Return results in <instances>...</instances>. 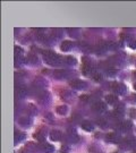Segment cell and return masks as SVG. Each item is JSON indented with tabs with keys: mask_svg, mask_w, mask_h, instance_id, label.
Instances as JSON below:
<instances>
[{
	"mask_svg": "<svg viewBox=\"0 0 136 153\" xmlns=\"http://www.w3.org/2000/svg\"><path fill=\"white\" fill-rule=\"evenodd\" d=\"M42 55H43L44 61H45L48 65L58 66V65H61V64H62V61H64V59H62L59 55L54 53V51H50V50L43 51V52H42Z\"/></svg>",
	"mask_w": 136,
	"mask_h": 153,
	"instance_id": "cell-1",
	"label": "cell"
},
{
	"mask_svg": "<svg viewBox=\"0 0 136 153\" xmlns=\"http://www.w3.org/2000/svg\"><path fill=\"white\" fill-rule=\"evenodd\" d=\"M136 146V140L133 137H126L124 138L121 143H120V148L124 149V150H131V149L135 148Z\"/></svg>",
	"mask_w": 136,
	"mask_h": 153,
	"instance_id": "cell-2",
	"label": "cell"
},
{
	"mask_svg": "<svg viewBox=\"0 0 136 153\" xmlns=\"http://www.w3.org/2000/svg\"><path fill=\"white\" fill-rule=\"evenodd\" d=\"M93 71H94V68H93V65L91 64V61H88L87 58H83V73L85 74V75H94L93 74Z\"/></svg>",
	"mask_w": 136,
	"mask_h": 153,
	"instance_id": "cell-3",
	"label": "cell"
},
{
	"mask_svg": "<svg viewBox=\"0 0 136 153\" xmlns=\"http://www.w3.org/2000/svg\"><path fill=\"white\" fill-rule=\"evenodd\" d=\"M69 85L74 90H85L87 88V83L82 79H73L69 82Z\"/></svg>",
	"mask_w": 136,
	"mask_h": 153,
	"instance_id": "cell-4",
	"label": "cell"
},
{
	"mask_svg": "<svg viewBox=\"0 0 136 153\" xmlns=\"http://www.w3.org/2000/svg\"><path fill=\"white\" fill-rule=\"evenodd\" d=\"M39 102L43 105H48L51 102V95L47 91H43L39 94Z\"/></svg>",
	"mask_w": 136,
	"mask_h": 153,
	"instance_id": "cell-5",
	"label": "cell"
},
{
	"mask_svg": "<svg viewBox=\"0 0 136 153\" xmlns=\"http://www.w3.org/2000/svg\"><path fill=\"white\" fill-rule=\"evenodd\" d=\"M111 88H112V91L117 93L118 95H124L127 92V88L121 83H114Z\"/></svg>",
	"mask_w": 136,
	"mask_h": 153,
	"instance_id": "cell-6",
	"label": "cell"
},
{
	"mask_svg": "<svg viewBox=\"0 0 136 153\" xmlns=\"http://www.w3.org/2000/svg\"><path fill=\"white\" fill-rule=\"evenodd\" d=\"M104 140L109 143H119L121 137L118 133H108L106 136H104Z\"/></svg>",
	"mask_w": 136,
	"mask_h": 153,
	"instance_id": "cell-7",
	"label": "cell"
},
{
	"mask_svg": "<svg viewBox=\"0 0 136 153\" xmlns=\"http://www.w3.org/2000/svg\"><path fill=\"white\" fill-rule=\"evenodd\" d=\"M27 93H28V88H27L26 86H24V85H19V86L16 88V97L18 99L25 98L27 95Z\"/></svg>",
	"mask_w": 136,
	"mask_h": 153,
	"instance_id": "cell-8",
	"label": "cell"
},
{
	"mask_svg": "<svg viewBox=\"0 0 136 153\" xmlns=\"http://www.w3.org/2000/svg\"><path fill=\"white\" fill-rule=\"evenodd\" d=\"M66 140H67V142L68 143H73V144H75L80 141V137L77 136V134L75 133V131H68V134H67V136H66Z\"/></svg>",
	"mask_w": 136,
	"mask_h": 153,
	"instance_id": "cell-9",
	"label": "cell"
},
{
	"mask_svg": "<svg viewBox=\"0 0 136 153\" xmlns=\"http://www.w3.org/2000/svg\"><path fill=\"white\" fill-rule=\"evenodd\" d=\"M52 75H54V77L56 79H64V78L69 76V73H68V71L59 69V71H54Z\"/></svg>",
	"mask_w": 136,
	"mask_h": 153,
	"instance_id": "cell-10",
	"label": "cell"
},
{
	"mask_svg": "<svg viewBox=\"0 0 136 153\" xmlns=\"http://www.w3.org/2000/svg\"><path fill=\"white\" fill-rule=\"evenodd\" d=\"M39 149H41V150L45 153H54V145H51V144H49V143H47V142L41 143V144L39 145Z\"/></svg>",
	"mask_w": 136,
	"mask_h": 153,
	"instance_id": "cell-11",
	"label": "cell"
},
{
	"mask_svg": "<svg viewBox=\"0 0 136 153\" xmlns=\"http://www.w3.org/2000/svg\"><path fill=\"white\" fill-rule=\"evenodd\" d=\"M106 104L102 102V101H97V102H94L92 104V109L94 111H97V112H103L104 110H106Z\"/></svg>",
	"mask_w": 136,
	"mask_h": 153,
	"instance_id": "cell-12",
	"label": "cell"
},
{
	"mask_svg": "<svg viewBox=\"0 0 136 153\" xmlns=\"http://www.w3.org/2000/svg\"><path fill=\"white\" fill-rule=\"evenodd\" d=\"M132 127H133V124H132V121H129V120H125L119 124V129L121 131H125V133L131 131Z\"/></svg>",
	"mask_w": 136,
	"mask_h": 153,
	"instance_id": "cell-13",
	"label": "cell"
},
{
	"mask_svg": "<svg viewBox=\"0 0 136 153\" xmlns=\"http://www.w3.org/2000/svg\"><path fill=\"white\" fill-rule=\"evenodd\" d=\"M50 140L51 141H54V142H57V141H60L61 140V137H62V133L60 131H57V129H54V131H50Z\"/></svg>",
	"mask_w": 136,
	"mask_h": 153,
	"instance_id": "cell-14",
	"label": "cell"
},
{
	"mask_svg": "<svg viewBox=\"0 0 136 153\" xmlns=\"http://www.w3.org/2000/svg\"><path fill=\"white\" fill-rule=\"evenodd\" d=\"M18 124L24 126V127H30L31 124H32V119L30 117H27V116H23L18 119Z\"/></svg>",
	"mask_w": 136,
	"mask_h": 153,
	"instance_id": "cell-15",
	"label": "cell"
},
{
	"mask_svg": "<svg viewBox=\"0 0 136 153\" xmlns=\"http://www.w3.org/2000/svg\"><path fill=\"white\" fill-rule=\"evenodd\" d=\"M81 127L86 131H92L94 129V125H93L91 121L88 120H84L81 123Z\"/></svg>",
	"mask_w": 136,
	"mask_h": 153,
	"instance_id": "cell-16",
	"label": "cell"
},
{
	"mask_svg": "<svg viewBox=\"0 0 136 153\" xmlns=\"http://www.w3.org/2000/svg\"><path fill=\"white\" fill-rule=\"evenodd\" d=\"M26 61L30 64V65H39V58L34 53H30V55L26 57Z\"/></svg>",
	"mask_w": 136,
	"mask_h": 153,
	"instance_id": "cell-17",
	"label": "cell"
},
{
	"mask_svg": "<svg viewBox=\"0 0 136 153\" xmlns=\"http://www.w3.org/2000/svg\"><path fill=\"white\" fill-rule=\"evenodd\" d=\"M34 85L36 86V88H45L48 86V82L43 78H36L34 82Z\"/></svg>",
	"mask_w": 136,
	"mask_h": 153,
	"instance_id": "cell-18",
	"label": "cell"
},
{
	"mask_svg": "<svg viewBox=\"0 0 136 153\" xmlns=\"http://www.w3.org/2000/svg\"><path fill=\"white\" fill-rule=\"evenodd\" d=\"M60 97H61L62 100H65V101H71L74 99V94L71 91H64V92H61Z\"/></svg>",
	"mask_w": 136,
	"mask_h": 153,
	"instance_id": "cell-19",
	"label": "cell"
},
{
	"mask_svg": "<svg viewBox=\"0 0 136 153\" xmlns=\"http://www.w3.org/2000/svg\"><path fill=\"white\" fill-rule=\"evenodd\" d=\"M71 48H73V42L71 41H64L60 45V49L62 51H69Z\"/></svg>",
	"mask_w": 136,
	"mask_h": 153,
	"instance_id": "cell-20",
	"label": "cell"
},
{
	"mask_svg": "<svg viewBox=\"0 0 136 153\" xmlns=\"http://www.w3.org/2000/svg\"><path fill=\"white\" fill-rule=\"evenodd\" d=\"M25 137H26V134L25 133H23V131H16L15 133V143H18L23 141V140H25Z\"/></svg>",
	"mask_w": 136,
	"mask_h": 153,
	"instance_id": "cell-21",
	"label": "cell"
},
{
	"mask_svg": "<svg viewBox=\"0 0 136 153\" xmlns=\"http://www.w3.org/2000/svg\"><path fill=\"white\" fill-rule=\"evenodd\" d=\"M51 36L54 39V40H58L62 36V30H60V28H54L52 30V34H51Z\"/></svg>",
	"mask_w": 136,
	"mask_h": 153,
	"instance_id": "cell-22",
	"label": "cell"
},
{
	"mask_svg": "<svg viewBox=\"0 0 136 153\" xmlns=\"http://www.w3.org/2000/svg\"><path fill=\"white\" fill-rule=\"evenodd\" d=\"M111 115L114 116V117H116V118H120V117H123V116H124V109H123L121 107L116 108V109L111 112Z\"/></svg>",
	"mask_w": 136,
	"mask_h": 153,
	"instance_id": "cell-23",
	"label": "cell"
},
{
	"mask_svg": "<svg viewBox=\"0 0 136 153\" xmlns=\"http://www.w3.org/2000/svg\"><path fill=\"white\" fill-rule=\"evenodd\" d=\"M106 101H107L109 104H114V103H117V101H118V97H116L114 94H109V95L106 97Z\"/></svg>",
	"mask_w": 136,
	"mask_h": 153,
	"instance_id": "cell-24",
	"label": "cell"
},
{
	"mask_svg": "<svg viewBox=\"0 0 136 153\" xmlns=\"http://www.w3.org/2000/svg\"><path fill=\"white\" fill-rule=\"evenodd\" d=\"M25 148H26V150L28 151V152H35L36 150H38V145L36 144H34V143L32 142H27L26 145H25Z\"/></svg>",
	"mask_w": 136,
	"mask_h": 153,
	"instance_id": "cell-25",
	"label": "cell"
},
{
	"mask_svg": "<svg viewBox=\"0 0 136 153\" xmlns=\"http://www.w3.org/2000/svg\"><path fill=\"white\" fill-rule=\"evenodd\" d=\"M56 111H57V114H58V115L64 116V115L67 114L68 108H67L66 105H58V107H57V109H56Z\"/></svg>",
	"mask_w": 136,
	"mask_h": 153,
	"instance_id": "cell-26",
	"label": "cell"
},
{
	"mask_svg": "<svg viewBox=\"0 0 136 153\" xmlns=\"http://www.w3.org/2000/svg\"><path fill=\"white\" fill-rule=\"evenodd\" d=\"M67 32L69 33L71 38H78L80 34V30L78 28H67Z\"/></svg>",
	"mask_w": 136,
	"mask_h": 153,
	"instance_id": "cell-27",
	"label": "cell"
},
{
	"mask_svg": "<svg viewBox=\"0 0 136 153\" xmlns=\"http://www.w3.org/2000/svg\"><path fill=\"white\" fill-rule=\"evenodd\" d=\"M65 62L67 64V65H76V59L74 58V57H71V56H68V57H65Z\"/></svg>",
	"mask_w": 136,
	"mask_h": 153,
	"instance_id": "cell-28",
	"label": "cell"
},
{
	"mask_svg": "<svg viewBox=\"0 0 136 153\" xmlns=\"http://www.w3.org/2000/svg\"><path fill=\"white\" fill-rule=\"evenodd\" d=\"M34 138H36L39 142L43 143L44 142V134H42L41 131H38V133L34 134Z\"/></svg>",
	"mask_w": 136,
	"mask_h": 153,
	"instance_id": "cell-29",
	"label": "cell"
},
{
	"mask_svg": "<svg viewBox=\"0 0 136 153\" xmlns=\"http://www.w3.org/2000/svg\"><path fill=\"white\" fill-rule=\"evenodd\" d=\"M23 49L21 47H15V57H22Z\"/></svg>",
	"mask_w": 136,
	"mask_h": 153,
	"instance_id": "cell-30",
	"label": "cell"
},
{
	"mask_svg": "<svg viewBox=\"0 0 136 153\" xmlns=\"http://www.w3.org/2000/svg\"><path fill=\"white\" fill-rule=\"evenodd\" d=\"M93 78H94L97 82H100V81H102V75H101V74H99V73H94Z\"/></svg>",
	"mask_w": 136,
	"mask_h": 153,
	"instance_id": "cell-31",
	"label": "cell"
},
{
	"mask_svg": "<svg viewBox=\"0 0 136 153\" xmlns=\"http://www.w3.org/2000/svg\"><path fill=\"white\" fill-rule=\"evenodd\" d=\"M107 74H108L109 76H114L116 75V69H114V68H108L107 69Z\"/></svg>",
	"mask_w": 136,
	"mask_h": 153,
	"instance_id": "cell-32",
	"label": "cell"
},
{
	"mask_svg": "<svg viewBox=\"0 0 136 153\" xmlns=\"http://www.w3.org/2000/svg\"><path fill=\"white\" fill-rule=\"evenodd\" d=\"M28 110H30V112H31L32 115L36 112V108H35V107H34L33 104H30V105H28Z\"/></svg>",
	"mask_w": 136,
	"mask_h": 153,
	"instance_id": "cell-33",
	"label": "cell"
},
{
	"mask_svg": "<svg viewBox=\"0 0 136 153\" xmlns=\"http://www.w3.org/2000/svg\"><path fill=\"white\" fill-rule=\"evenodd\" d=\"M98 124L100 126H101L102 128H106V127H107V123H106V121H104L103 119H99V120H98Z\"/></svg>",
	"mask_w": 136,
	"mask_h": 153,
	"instance_id": "cell-34",
	"label": "cell"
},
{
	"mask_svg": "<svg viewBox=\"0 0 136 153\" xmlns=\"http://www.w3.org/2000/svg\"><path fill=\"white\" fill-rule=\"evenodd\" d=\"M69 150H71V149H69V146H68V145H62V148H61V152H62V153H68V152H69Z\"/></svg>",
	"mask_w": 136,
	"mask_h": 153,
	"instance_id": "cell-35",
	"label": "cell"
},
{
	"mask_svg": "<svg viewBox=\"0 0 136 153\" xmlns=\"http://www.w3.org/2000/svg\"><path fill=\"white\" fill-rule=\"evenodd\" d=\"M128 101L132 103H136V94H131V98L128 99Z\"/></svg>",
	"mask_w": 136,
	"mask_h": 153,
	"instance_id": "cell-36",
	"label": "cell"
},
{
	"mask_svg": "<svg viewBox=\"0 0 136 153\" xmlns=\"http://www.w3.org/2000/svg\"><path fill=\"white\" fill-rule=\"evenodd\" d=\"M129 47L132 49H136V41L135 40H131L129 41Z\"/></svg>",
	"mask_w": 136,
	"mask_h": 153,
	"instance_id": "cell-37",
	"label": "cell"
},
{
	"mask_svg": "<svg viewBox=\"0 0 136 153\" xmlns=\"http://www.w3.org/2000/svg\"><path fill=\"white\" fill-rule=\"evenodd\" d=\"M81 100H82V101H85V102H86V101H88V100H90V97H88V95H82Z\"/></svg>",
	"mask_w": 136,
	"mask_h": 153,
	"instance_id": "cell-38",
	"label": "cell"
},
{
	"mask_svg": "<svg viewBox=\"0 0 136 153\" xmlns=\"http://www.w3.org/2000/svg\"><path fill=\"white\" fill-rule=\"evenodd\" d=\"M134 88H135V90H136V82L134 83Z\"/></svg>",
	"mask_w": 136,
	"mask_h": 153,
	"instance_id": "cell-39",
	"label": "cell"
},
{
	"mask_svg": "<svg viewBox=\"0 0 136 153\" xmlns=\"http://www.w3.org/2000/svg\"><path fill=\"white\" fill-rule=\"evenodd\" d=\"M19 153H27V152H24V151H21Z\"/></svg>",
	"mask_w": 136,
	"mask_h": 153,
	"instance_id": "cell-40",
	"label": "cell"
},
{
	"mask_svg": "<svg viewBox=\"0 0 136 153\" xmlns=\"http://www.w3.org/2000/svg\"><path fill=\"white\" fill-rule=\"evenodd\" d=\"M135 65H136V62H135Z\"/></svg>",
	"mask_w": 136,
	"mask_h": 153,
	"instance_id": "cell-41",
	"label": "cell"
}]
</instances>
